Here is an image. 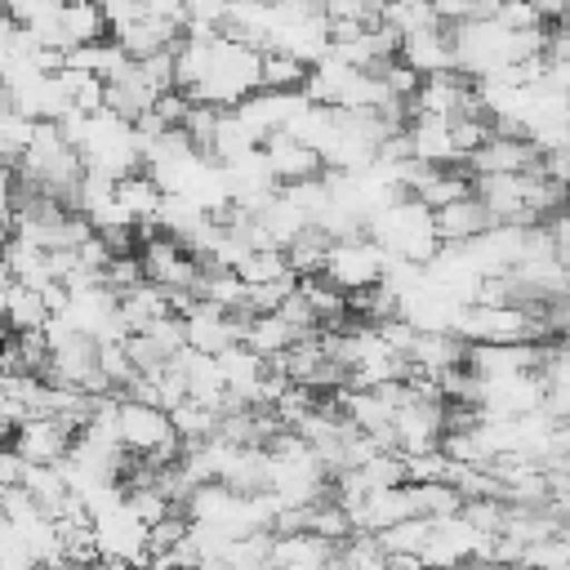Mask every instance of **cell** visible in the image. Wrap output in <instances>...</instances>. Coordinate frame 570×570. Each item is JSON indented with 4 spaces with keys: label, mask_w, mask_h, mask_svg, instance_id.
<instances>
[{
    "label": "cell",
    "mask_w": 570,
    "mask_h": 570,
    "mask_svg": "<svg viewBox=\"0 0 570 570\" xmlns=\"http://www.w3.org/2000/svg\"><path fill=\"white\" fill-rule=\"evenodd\" d=\"M525 566H534V570H570V539L552 534V539L530 543L525 548Z\"/></svg>",
    "instance_id": "obj_23"
},
{
    "label": "cell",
    "mask_w": 570,
    "mask_h": 570,
    "mask_svg": "<svg viewBox=\"0 0 570 570\" xmlns=\"http://www.w3.org/2000/svg\"><path fill=\"white\" fill-rule=\"evenodd\" d=\"M232 272H236L249 289H258V285H276V281H289V276H294L285 249H249V254L236 258Z\"/></svg>",
    "instance_id": "obj_14"
},
{
    "label": "cell",
    "mask_w": 570,
    "mask_h": 570,
    "mask_svg": "<svg viewBox=\"0 0 570 570\" xmlns=\"http://www.w3.org/2000/svg\"><path fill=\"white\" fill-rule=\"evenodd\" d=\"M232 494H267L272 490V454L267 450H232L223 476H218Z\"/></svg>",
    "instance_id": "obj_8"
},
{
    "label": "cell",
    "mask_w": 570,
    "mask_h": 570,
    "mask_svg": "<svg viewBox=\"0 0 570 570\" xmlns=\"http://www.w3.org/2000/svg\"><path fill=\"white\" fill-rule=\"evenodd\" d=\"M49 570H76V566H67V561H62V566H49Z\"/></svg>",
    "instance_id": "obj_25"
},
{
    "label": "cell",
    "mask_w": 570,
    "mask_h": 570,
    "mask_svg": "<svg viewBox=\"0 0 570 570\" xmlns=\"http://www.w3.org/2000/svg\"><path fill=\"white\" fill-rule=\"evenodd\" d=\"M169 419H174V432H178V441H183V445L214 441V436H218V423H223V414H218V410H209V405H200V401H183Z\"/></svg>",
    "instance_id": "obj_16"
},
{
    "label": "cell",
    "mask_w": 570,
    "mask_h": 570,
    "mask_svg": "<svg viewBox=\"0 0 570 570\" xmlns=\"http://www.w3.org/2000/svg\"><path fill=\"white\" fill-rule=\"evenodd\" d=\"M165 316H174V303H169L165 289L138 285V289L120 294V321H125L129 334H147V330H151L156 321H165Z\"/></svg>",
    "instance_id": "obj_10"
},
{
    "label": "cell",
    "mask_w": 570,
    "mask_h": 570,
    "mask_svg": "<svg viewBox=\"0 0 570 570\" xmlns=\"http://www.w3.org/2000/svg\"><path fill=\"white\" fill-rule=\"evenodd\" d=\"M263 160H267V174H272V183L281 191L285 187H298V183H316V178L330 174L325 169V156L316 147L298 142V138H289V134H272L263 142Z\"/></svg>",
    "instance_id": "obj_2"
},
{
    "label": "cell",
    "mask_w": 570,
    "mask_h": 570,
    "mask_svg": "<svg viewBox=\"0 0 570 570\" xmlns=\"http://www.w3.org/2000/svg\"><path fill=\"white\" fill-rule=\"evenodd\" d=\"M312 80V67L285 49H263V89L267 94H303Z\"/></svg>",
    "instance_id": "obj_13"
},
{
    "label": "cell",
    "mask_w": 570,
    "mask_h": 570,
    "mask_svg": "<svg viewBox=\"0 0 570 570\" xmlns=\"http://www.w3.org/2000/svg\"><path fill=\"white\" fill-rule=\"evenodd\" d=\"M387 263H392V254H387L383 245H374L370 236H361V240H334V249H330V258H325V272H321V276H325L334 289L356 294V289L383 285Z\"/></svg>",
    "instance_id": "obj_1"
},
{
    "label": "cell",
    "mask_w": 570,
    "mask_h": 570,
    "mask_svg": "<svg viewBox=\"0 0 570 570\" xmlns=\"http://www.w3.org/2000/svg\"><path fill=\"white\" fill-rule=\"evenodd\" d=\"M294 343H298V330H294L289 321H281V316H254L249 330H245V347H249L254 356H263V361L289 352Z\"/></svg>",
    "instance_id": "obj_15"
},
{
    "label": "cell",
    "mask_w": 570,
    "mask_h": 570,
    "mask_svg": "<svg viewBox=\"0 0 570 570\" xmlns=\"http://www.w3.org/2000/svg\"><path fill=\"white\" fill-rule=\"evenodd\" d=\"M125 352H129V361H134V370H138L142 379L160 374V370L174 361V356H169L151 334H129V338H125Z\"/></svg>",
    "instance_id": "obj_22"
},
{
    "label": "cell",
    "mask_w": 570,
    "mask_h": 570,
    "mask_svg": "<svg viewBox=\"0 0 570 570\" xmlns=\"http://www.w3.org/2000/svg\"><path fill=\"white\" fill-rule=\"evenodd\" d=\"M379 543H383L387 557H423L428 543H432V521H428V517H410V521L383 530Z\"/></svg>",
    "instance_id": "obj_17"
},
{
    "label": "cell",
    "mask_w": 570,
    "mask_h": 570,
    "mask_svg": "<svg viewBox=\"0 0 570 570\" xmlns=\"http://www.w3.org/2000/svg\"><path fill=\"white\" fill-rule=\"evenodd\" d=\"M410 142H414V160L423 165H463L450 138V120L436 116H414L410 120Z\"/></svg>",
    "instance_id": "obj_9"
},
{
    "label": "cell",
    "mask_w": 570,
    "mask_h": 570,
    "mask_svg": "<svg viewBox=\"0 0 570 570\" xmlns=\"http://www.w3.org/2000/svg\"><path fill=\"white\" fill-rule=\"evenodd\" d=\"M401 62H410L423 80L428 76H445V71H459V49H454V27L436 22L428 31H414L405 36L401 45Z\"/></svg>",
    "instance_id": "obj_5"
},
{
    "label": "cell",
    "mask_w": 570,
    "mask_h": 570,
    "mask_svg": "<svg viewBox=\"0 0 570 570\" xmlns=\"http://www.w3.org/2000/svg\"><path fill=\"white\" fill-rule=\"evenodd\" d=\"M169 441H178L174 419L160 405H142V401H120V445L134 459H151L156 450H165Z\"/></svg>",
    "instance_id": "obj_3"
},
{
    "label": "cell",
    "mask_w": 570,
    "mask_h": 570,
    "mask_svg": "<svg viewBox=\"0 0 570 570\" xmlns=\"http://www.w3.org/2000/svg\"><path fill=\"white\" fill-rule=\"evenodd\" d=\"M414 499H419V517L428 521H445V517H459L463 512V494L454 481H432V485H414Z\"/></svg>",
    "instance_id": "obj_19"
},
{
    "label": "cell",
    "mask_w": 570,
    "mask_h": 570,
    "mask_svg": "<svg viewBox=\"0 0 570 570\" xmlns=\"http://www.w3.org/2000/svg\"><path fill=\"white\" fill-rule=\"evenodd\" d=\"M76 441H80V432H71L62 419H27L9 436V450H18L31 468H58L76 450Z\"/></svg>",
    "instance_id": "obj_4"
},
{
    "label": "cell",
    "mask_w": 570,
    "mask_h": 570,
    "mask_svg": "<svg viewBox=\"0 0 570 570\" xmlns=\"http://www.w3.org/2000/svg\"><path fill=\"white\" fill-rule=\"evenodd\" d=\"M383 22L396 27L401 36H414V31H428L436 27V4H383Z\"/></svg>",
    "instance_id": "obj_21"
},
{
    "label": "cell",
    "mask_w": 570,
    "mask_h": 570,
    "mask_svg": "<svg viewBox=\"0 0 570 570\" xmlns=\"http://www.w3.org/2000/svg\"><path fill=\"white\" fill-rule=\"evenodd\" d=\"M160 200H165V191H160V183H156L147 169H138V174H129V178L116 183V205H120L138 227H142V223H156Z\"/></svg>",
    "instance_id": "obj_11"
},
{
    "label": "cell",
    "mask_w": 570,
    "mask_h": 570,
    "mask_svg": "<svg viewBox=\"0 0 570 570\" xmlns=\"http://www.w3.org/2000/svg\"><path fill=\"white\" fill-rule=\"evenodd\" d=\"M330 249H334V236H330L325 227H303V232L285 245V258H289L294 276L307 281V276H321V272H325Z\"/></svg>",
    "instance_id": "obj_12"
},
{
    "label": "cell",
    "mask_w": 570,
    "mask_h": 570,
    "mask_svg": "<svg viewBox=\"0 0 570 570\" xmlns=\"http://www.w3.org/2000/svg\"><path fill=\"white\" fill-rule=\"evenodd\" d=\"M476 570H534V566H525V561H521V566H476Z\"/></svg>",
    "instance_id": "obj_24"
},
{
    "label": "cell",
    "mask_w": 570,
    "mask_h": 570,
    "mask_svg": "<svg viewBox=\"0 0 570 570\" xmlns=\"http://www.w3.org/2000/svg\"><path fill=\"white\" fill-rule=\"evenodd\" d=\"M67 89H71V111L76 116H102L107 111V98H111V85L102 76H85V71H62Z\"/></svg>",
    "instance_id": "obj_18"
},
{
    "label": "cell",
    "mask_w": 570,
    "mask_h": 570,
    "mask_svg": "<svg viewBox=\"0 0 570 570\" xmlns=\"http://www.w3.org/2000/svg\"><path fill=\"white\" fill-rule=\"evenodd\" d=\"M4 316H9V334H36V330H49L53 321L45 294L9 276H4Z\"/></svg>",
    "instance_id": "obj_7"
},
{
    "label": "cell",
    "mask_w": 570,
    "mask_h": 570,
    "mask_svg": "<svg viewBox=\"0 0 570 570\" xmlns=\"http://www.w3.org/2000/svg\"><path fill=\"white\" fill-rule=\"evenodd\" d=\"M490 227H494V214H490L476 196H468V200H459V205H450V209L436 214V236H441V245H472V240L485 236Z\"/></svg>",
    "instance_id": "obj_6"
},
{
    "label": "cell",
    "mask_w": 570,
    "mask_h": 570,
    "mask_svg": "<svg viewBox=\"0 0 570 570\" xmlns=\"http://www.w3.org/2000/svg\"><path fill=\"white\" fill-rule=\"evenodd\" d=\"M218 120H223V111H218V107H205V102H196V107L187 111V120H183V134H187V142H191V147H196V156H205V160H214Z\"/></svg>",
    "instance_id": "obj_20"
}]
</instances>
